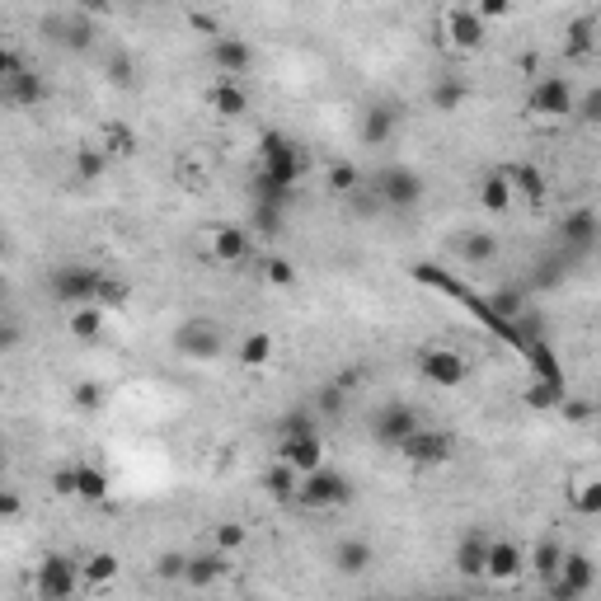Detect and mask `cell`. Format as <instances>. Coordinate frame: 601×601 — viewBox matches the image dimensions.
Segmentation results:
<instances>
[{"label":"cell","mask_w":601,"mask_h":601,"mask_svg":"<svg viewBox=\"0 0 601 601\" xmlns=\"http://www.w3.org/2000/svg\"><path fill=\"white\" fill-rule=\"evenodd\" d=\"M263 489H268L273 503H296V494H301V470L287 461H273V470L263 475Z\"/></svg>","instance_id":"obj_28"},{"label":"cell","mask_w":601,"mask_h":601,"mask_svg":"<svg viewBox=\"0 0 601 601\" xmlns=\"http://www.w3.org/2000/svg\"><path fill=\"white\" fill-rule=\"evenodd\" d=\"M587 47H592V24H587V19H578V24H569V52H578V57H583Z\"/></svg>","instance_id":"obj_45"},{"label":"cell","mask_w":601,"mask_h":601,"mask_svg":"<svg viewBox=\"0 0 601 601\" xmlns=\"http://www.w3.org/2000/svg\"><path fill=\"white\" fill-rule=\"evenodd\" d=\"M0 94H5V104L10 108H24V104H38V99H43V80L19 62L15 47L0 57Z\"/></svg>","instance_id":"obj_7"},{"label":"cell","mask_w":601,"mask_h":601,"mask_svg":"<svg viewBox=\"0 0 601 601\" xmlns=\"http://www.w3.org/2000/svg\"><path fill=\"white\" fill-rule=\"evenodd\" d=\"M155 573H160V578H184V573H188V559H184V555H165L160 564H155Z\"/></svg>","instance_id":"obj_46"},{"label":"cell","mask_w":601,"mask_h":601,"mask_svg":"<svg viewBox=\"0 0 601 601\" xmlns=\"http://www.w3.org/2000/svg\"><path fill=\"white\" fill-rule=\"evenodd\" d=\"M348 498H353V484H348V475H339V470L320 465V470L301 475V494H296V508H306V512H334V508H343Z\"/></svg>","instance_id":"obj_2"},{"label":"cell","mask_w":601,"mask_h":601,"mask_svg":"<svg viewBox=\"0 0 601 601\" xmlns=\"http://www.w3.org/2000/svg\"><path fill=\"white\" fill-rule=\"evenodd\" d=\"M127 5H146V0H127Z\"/></svg>","instance_id":"obj_51"},{"label":"cell","mask_w":601,"mask_h":601,"mask_svg":"<svg viewBox=\"0 0 601 601\" xmlns=\"http://www.w3.org/2000/svg\"><path fill=\"white\" fill-rule=\"evenodd\" d=\"M127 296H132V287H127V278H113V273H104L99 268V287H94V306H127Z\"/></svg>","instance_id":"obj_36"},{"label":"cell","mask_w":601,"mask_h":601,"mask_svg":"<svg viewBox=\"0 0 601 601\" xmlns=\"http://www.w3.org/2000/svg\"><path fill=\"white\" fill-rule=\"evenodd\" d=\"M522 569H526V555L517 540H503V536L489 540V583H517Z\"/></svg>","instance_id":"obj_19"},{"label":"cell","mask_w":601,"mask_h":601,"mask_svg":"<svg viewBox=\"0 0 601 601\" xmlns=\"http://www.w3.org/2000/svg\"><path fill=\"white\" fill-rule=\"evenodd\" d=\"M489 531H465L461 536V545H456V573H461V578H470V583H475V578H489Z\"/></svg>","instance_id":"obj_15"},{"label":"cell","mask_w":601,"mask_h":601,"mask_svg":"<svg viewBox=\"0 0 601 601\" xmlns=\"http://www.w3.org/2000/svg\"><path fill=\"white\" fill-rule=\"evenodd\" d=\"M508 179H512V193H522V198H531V202L545 198V179H540L536 165H512Z\"/></svg>","instance_id":"obj_38"},{"label":"cell","mask_w":601,"mask_h":601,"mask_svg":"<svg viewBox=\"0 0 601 601\" xmlns=\"http://www.w3.org/2000/svg\"><path fill=\"white\" fill-rule=\"evenodd\" d=\"M564 555H569V550H564V540L550 531V536H540V545L531 550V555H526V564H531L540 578H555L559 564H564Z\"/></svg>","instance_id":"obj_30"},{"label":"cell","mask_w":601,"mask_h":601,"mask_svg":"<svg viewBox=\"0 0 601 601\" xmlns=\"http://www.w3.org/2000/svg\"><path fill=\"white\" fill-rule=\"evenodd\" d=\"M437 5H456V0H437Z\"/></svg>","instance_id":"obj_50"},{"label":"cell","mask_w":601,"mask_h":601,"mask_svg":"<svg viewBox=\"0 0 601 601\" xmlns=\"http://www.w3.org/2000/svg\"><path fill=\"white\" fill-rule=\"evenodd\" d=\"M207 104H212V113H221V118H245L249 99H245V90H240V80L221 76L212 85V94H207Z\"/></svg>","instance_id":"obj_25"},{"label":"cell","mask_w":601,"mask_h":601,"mask_svg":"<svg viewBox=\"0 0 601 601\" xmlns=\"http://www.w3.org/2000/svg\"><path fill=\"white\" fill-rule=\"evenodd\" d=\"M573 118H583L587 127H601V90H587L583 99H578V113Z\"/></svg>","instance_id":"obj_44"},{"label":"cell","mask_w":601,"mask_h":601,"mask_svg":"<svg viewBox=\"0 0 601 601\" xmlns=\"http://www.w3.org/2000/svg\"><path fill=\"white\" fill-rule=\"evenodd\" d=\"M442 43L451 52H479L484 43V15L465 5H442Z\"/></svg>","instance_id":"obj_8"},{"label":"cell","mask_w":601,"mask_h":601,"mask_svg":"<svg viewBox=\"0 0 601 601\" xmlns=\"http://www.w3.org/2000/svg\"><path fill=\"white\" fill-rule=\"evenodd\" d=\"M108 80H118V85H132V62H127V57H113V62H108Z\"/></svg>","instance_id":"obj_47"},{"label":"cell","mask_w":601,"mask_h":601,"mask_svg":"<svg viewBox=\"0 0 601 601\" xmlns=\"http://www.w3.org/2000/svg\"><path fill=\"white\" fill-rule=\"evenodd\" d=\"M80 578H85V587H104L118 578V555H108V550H99V555L80 559Z\"/></svg>","instance_id":"obj_35"},{"label":"cell","mask_w":601,"mask_h":601,"mask_svg":"<svg viewBox=\"0 0 601 601\" xmlns=\"http://www.w3.org/2000/svg\"><path fill=\"white\" fill-rule=\"evenodd\" d=\"M108 494V475L99 470V465L90 461H76V498H85V503H99V498Z\"/></svg>","instance_id":"obj_33"},{"label":"cell","mask_w":601,"mask_h":601,"mask_svg":"<svg viewBox=\"0 0 601 601\" xmlns=\"http://www.w3.org/2000/svg\"><path fill=\"white\" fill-rule=\"evenodd\" d=\"M451 451H456V437H451L447 428H428V423H423V428L400 447V456L409 465H447Z\"/></svg>","instance_id":"obj_10"},{"label":"cell","mask_w":601,"mask_h":601,"mask_svg":"<svg viewBox=\"0 0 601 601\" xmlns=\"http://www.w3.org/2000/svg\"><path fill=\"white\" fill-rule=\"evenodd\" d=\"M395 127H400V118H395V113H390V108H367V113H362V146H376V151H381V146H390V141H395Z\"/></svg>","instance_id":"obj_27"},{"label":"cell","mask_w":601,"mask_h":601,"mask_svg":"<svg viewBox=\"0 0 601 601\" xmlns=\"http://www.w3.org/2000/svg\"><path fill=\"white\" fill-rule=\"evenodd\" d=\"M235 357H240V367H245V371H263L273 357H278V339H273L268 329H254V334H245V339H240Z\"/></svg>","instance_id":"obj_22"},{"label":"cell","mask_w":601,"mask_h":601,"mask_svg":"<svg viewBox=\"0 0 601 601\" xmlns=\"http://www.w3.org/2000/svg\"><path fill=\"white\" fill-rule=\"evenodd\" d=\"M512 10V0H479V15H489V19H503Z\"/></svg>","instance_id":"obj_48"},{"label":"cell","mask_w":601,"mask_h":601,"mask_svg":"<svg viewBox=\"0 0 601 601\" xmlns=\"http://www.w3.org/2000/svg\"><path fill=\"white\" fill-rule=\"evenodd\" d=\"M329 559H334V569L343 573V578H362V573L376 564V545L362 536H343L334 550H329Z\"/></svg>","instance_id":"obj_17"},{"label":"cell","mask_w":601,"mask_h":601,"mask_svg":"<svg viewBox=\"0 0 601 601\" xmlns=\"http://www.w3.org/2000/svg\"><path fill=\"white\" fill-rule=\"evenodd\" d=\"M76 587H85L76 559H62V555L43 559V569H38V597L62 601V597H76Z\"/></svg>","instance_id":"obj_11"},{"label":"cell","mask_w":601,"mask_h":601,"mask_svg":"<svg viewBox=\"0 0 601 601\" xmlns=\"http://www.w3.org/2000/svg\"><path fill=\"white\" fill-rule=\"evenodd\" d=\"M418 428H423V418H418V409H409V404H386V409H376V418H371V437L390 451H400Z\"/></svg>","instance_id":"obj_9"},{"label":"cell","mask_w":601,"mask_h":601,"mask_svg":"<svg viewBox=\"0 0 601 601\" xmlns=\"http://www.w3.org/2000/svg\"><path fill=\"white\" fill-rule=\"evenodd\" d=\"M226 573H231V555H226V550H212V555H193V559H188L184 583L188 587H212L216 578H226Z\"/></svg>","instance_id":"obj_24"},{"label":"cell","mask_w":601,"mask_h":601,"mask_svg":"<svg viewBox=\"0 0 601 601\" xmlns=\"http://www.w3.org/2000/svg\"><path fill=\"white\" fill-rule=\"evenodd\" d=\"M90 141L108 160H127V155H137V137H132V127L127 123H99L90 132Z\"/></svg>","instance_id":"obj_21"},{"label":"cell","mask_w":601,"mask_h":601,"mask_svg":"<svg viewBox=\"0 0 601 601\" xmlns=\"http://www.w3.org/2000/svg\"><path fill=\"white\" fill-rule=\"evenodd\" d=\"M597 235H601L597 212H573L569 221H564V240H569V245H592Z\"/></svg>","instance_id":"obj_37"},{"label":"cell","mask_w":601,"mask_h":601,"mask_svg":"<svg viewBox=\"0 0 601 601\" xmlns=\"http://www.w3.org/2000/svg\"><path fill=\"white\" fill-rule=\"evenodd\" d=\"M43 33L57 47H76V52H85V47H90V38H94V24H90V15H85V10H71V15L43 19Z\"/></svg>","instance_id":"obj_14"},{"label":"cell","mask_w":601,"mask_h":601,"mask_svg":"<svg viewBox=\"0 0 601 601\" xmlns=\"http://www.w3.org/2000/svg\"><path fill=\"white\" fill-rule=\"evenodd\" d=\"M108 165H113V160H108V155L99 151L94 141H85V146H80V151L71 155V170H76V184H94V179H104Z\"/></svg>","instance_id":"obj_32"},{"label":"cell","mask_w":601,"mask_h":601,"mask_svg":"<svg viewBox=\"0 0 601 601\" xmlns=\"http://www.w3.org/2000/svg\"><path fill=\"white\" fill-rule=\"evenodd\" d=\"M428 104H432V113H456V108L465 104V85H461V80H451V76L432 80Z\"/></svg>","instance_id":"obj_34"},{"label":"cell","mask_w":601,"mask_h":601,"mask_svg":"<svg viewBox=\"0 0 601 601\" xmlns=\"http://www.w3.org/2000/svg\"><path fill=\"white\" fill-rule=\"evenodd\" d=\"M414 362H418V376H423L428 386H442V390L461 386L465 376H470L465 353H461V348H451V343H423Z\"/></svg>","instance_id":"obj_4"},{"label":"cell","mask_w":601,"mask_h":601,"mask_svg":"<svg viewBox=\"0 0 601 601\" xmlns=\"http://www.w3.org/2000/svg\"><path fill=\"white\" fill-rule=\"evenodd\" d=\"M245 540H249L245 522H221V526L212 531V545H216V550H226V555H235V550H240Z\"/></svg>","instance_id":"obj_40"},{"label":"cell","mask_w":601,"mask_h":601,"mask_svg":"<svg viewBox=\"0 0 601 601\" xmlns=\"http://www.w3.org/2000/svg\"><path fill=\"white\" fill-rule=\"evenodd\" d=\"M564 494L578 517H601V470H573Z\"/></svg>","instance_id":"obj_16"},{"label":"cell","mask_w":601,"mask_h":601,"mask_svg":"<svg viewBox=\"0 0 601 601\" xmlns=\"http://www.w3.org/2000/svg\"><path fill=\"white\" fill-rule=\"evenodd\" d=\"M66 329H71V339L80 343H94L99 334H104V306H94V301H85V306H76L71 315H66Z\"/></svg>","instance_id":"obj_29"},{"label":"cell","mask_w":601,"mask_h":601,"mask_svg":"<svg viewBox=\"0 0 601 601\" xmlns=\"http://www.w3.org/2000/svg\"><path fill=\"white\" fill-rule=\"evenodd\" d=\"M315 418H320V414H315V409H310V404H306V409H287V418H282V437H301V432H315Z\"/></svg>","instance_id":"obj_41"},{"label":"cell","mask_w":601,"mask_h":601,"mask_svg":"<svg viewBox=\"0 0 601 601\" xmlns=\"http://www.w3.org/2000/svg\"><path fill=\"white\" fill-rule=\"evenodd\" d=\"M592 583H597L592 559H587V555H564V564H559L555 578H545V592L569 601V597H583V592H592Z\"/></svg>","instance_id":"obj_12"},{"label":"cell","mask_w":601,"mask_h":601,"mask_svg":"<svg viewBox=\"0 0 601 601\" xmlns=\"http://www.w3.org/2000/svg\"><path fill=\"white\" fill-rule=\"evenodd\" d=\"M526 113H531V123L540 127H555L564 118L578 113V99H573V85L564 76H536L531 94H526Z\"/></svg>","instance_id":"obj_1"},{"label":"cell","mask_w":601,"mask_h":601,"mask_svg":"<svg viewBox=\"0 0 601 601\" xmlns=\"http://www.w3.org/2000/svg\"><path fill=\"white\" fill-rule=\"evenodd\" d=\"M19 512V494H5V503H0V517H5V522H10V517H15Z\"/></svg>","instance_id":"obj_49"},{"label":"cell","mask_w":601,"mask_h":601,"mask_svg":"<svg viewBox=\"0 0 601 601\" xmlns=\"http://www.w3.org/2000/svg\"><path fill=\"white\" fill-rule=\"evenodd\" d=\"M278 461H287V465H296L301 475H310V470H320V465H324V442L315 437V432L278 437Z\"/></svg>","instance_id":"obj_18"},{"label":"cell","mask_w":601,"mask_h":601,"mask_svg":"<svg viewBox=\"0 0 601 601\" xmlns=\"http://www.w3.org/2000/svg\"><path fill=\"white\" fill-rule=\"evenodd\" d=\"M512 198H517V193H512V179H508V170L489 174V179L479 184V207H484V212H508V207H512Z\"/></svg>","instance_id":"obj_31"},{"label":"cell","mask_w":601,"mask_h":601,"mask_svg":"<svg viewBox=\"0 0 601 601\" xmlns=\"http://www.w3.org/2000/svg\"><path fill=\"white\" fill-rule=\"evenodd\" d=\"M348 395H353V386L348 381H324V386H315V395H310V409L320 418H343L348 414Z\"/></svg>","instance_id":"obj_26"},{"label":"cell","mask_w":601,"mask_h":601,"mask_svg":"<svg viewBox=\"0 0 601 601\" xmlns=\"http://www.w3.org/2000/svg\"><path fill=\"white\" fill-rule=\"evenodd\" d=\"M226 324L216 320H184L179 329H174V353L193 357V362H212V357L226 353Z\"/></svg>","instance_id":"obj_5"},{"label":"cell","mask_w":601,"mask_h":601,"mask_svg":"<svg viewBox=\"0 0 601 601\" xmlns=\"http://www.w3.org/2000/svg\"><path fill=\"white\" fill-rule=\"evenodd\" d=\"M71 404H76V414H99L104 409V386L99 381H76L71 386Z\"/></svg>","instance_id":"obj_39"},{"label":"cell","mask_w":601,"mask_h":601,"mask_svg":"<svg viewBox=\"0 0 601 601\" xmlns=\"http://www.w3.org/2000/svg\"><path fill=\"white\" fill-rule=\"evenodd\" d=\"M94 287H99V268H94V263H57V268L47 273V296L66 310L94 301Z\"/></svg>","instance_id":"obj_3"},{"label":"cell","mask_w":601,"mask_h":601,"mask_svg":"<svg viewBox=\"0 0 601 601\" xmlns=\"http://www.w3.org/2000/svg\"><path fill=\"white\" fill-rule=\"evenodd\" d=\"M357 184H362V174H357L353 165H334V170H329V188H334L339 198H348Z\"/></svg>","instance_id":"obj_43"},{"label":"cell","mask_w":601,"mask_h":601,"mask_svg":"<svg viewBox=\"0 0 601 601\" xmlns=\"http://www.w3.org/2000/svg\"><path fill=\"white\" fill-rule=\"evenodd\" d=\"M202 249L212 263H245L249 254V235L240 226H207L202 231Z\"/></svg>","instance_id":"obj_13"},{"label":"cell","mask_w":601,"mask_h":601,"mask_svg":"<svg viewBox=\"0 0 601 601\" xmlns=\"http://www.w3.org/2000/svg\"><path fill=\"white\" fill-rule=\"evenodd\" d=\"M371 184L386 198V212H409V207H418V198H423V179H418L409 165H386V170H376Z\"/></svg>","instance_id":"obj_6"},{"label":"cell","mask_w":601,"mask_h":601,"mask_svg":"<svg viewBox=\"0 0 601 601\" xmlns=\"http://www.w3.org/2000/svg\"><path fill=\"white\" fill-rule=\"evenodd\" d=\"M498 235L494 231H461V240H456V254H461V263H470V268H484V263L498 259Z\"/></svg>","instance_id":"obj_23"},{"label":"cell","mask_w":601,"mask_h":601,"mask_svg":"<svg viewBox=\"0 0 601 601\" xmlns=\"http://www.w3.org/2000/svg\"><path fill=\"white\" fill-rule=\"evenodd\" d=\"M263 278L273 282V287H296V282H301V273H296L287 259H268V263H263Z\"/></svg>","instance_id":"obj_42"},{"label":"cell","mask_w":601,"mask_h":601,"mask_svg":"<svg viewBox=\"0 0 601 601\" xmlns=\"http://www.w3.org/2000/svg\"><path fill=\"white\" fill-rule=\"evenodd\" d=\"M212 62H216V71L221 76H249V66H254V47L245 43V38H212Z\"/></svg>","instance_id":"obj_20"}]
</instances>
